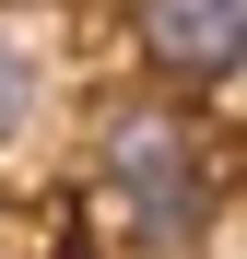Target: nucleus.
<instances>
[{
	"label": "nucleus",
	"mask_w": 247,
	"mask_h": 259,
	"mask_svg": "<svg viewBox=\"0 0 247 259\" xmlns=\"http://www.w3.org/2000/svg\"><path fill=\"white\" fill-rule=\"evenodd\" d=\"M94 189H106V224L130 236V259H200L212 142H200L177 106H118L94 130Z\"/></svg>",
	"instance_id": "1"
},
{
	"label": "nucleus",
	"mask_w": 247,
	"mask_h": 259,
	"mask_svg": "<svg viewBox=\"0 0 247 259\" xmlns=\"http://www.w3.org/2000/svg\"><path fill=\"white\" fill-rule=\"evenodd\" d=\"M247 48V0H141V59L177 82H224Z\"/></svg>",
	"instance_id": "2"
},
{
	"label": "nucleus",
	"mask_w": 247,
	"mask_h": 259,
	"mask_svg": "<svg viewBox=\"0 0 247 259\" xmlns=\"http://www.w3.org/2000/svg\"><path fill=\"white\" fill-rule=\"evenodd\" d=\"M35 95H47V71H35V48H24L12 24H0V142H12V130L35 118Z\"/></svg>",
	"instance_id": "3"
}]
</instances>
